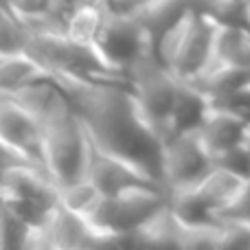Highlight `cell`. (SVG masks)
<instances>
[{
  "instance_id": "obj_30",
  "label": "cell",
  "mask_w": 250,
  "mask_h": 250,
  "mask_svg": "<svg viewBox=\"0 0 250 250\" xmlns=\"http://www.w3.org/2000/svg\"><path fill=\"white\" fill-rule=\"evenodd\" d=\"M0 202H2V195H0Z\"/></svg>"
},
{
  "instance_id": "obj_8",
  "label": "cell",
  "mask_w": 250,
  "mask_h": 250,
  "mask_svg": "<svg viewBox=\"0 0 250 250\" xmlns=\"http://www.w3.org/2000/svg\"><path fill=\"white\" fill-rule=\"evenodd\" d=\"M0 143L24 163L44 169V125L9 95H0Z\"/></svg>"
},
{
  "instance_id": "obj_24",
  "label": "cell",
  "mask_w": 250,
  "mask_h": 250,
  "mask_svg": "<svg viewBox=\"0 0 250 250\" xmlns=\"http://www.w3.org/2000/svg\"><path fill=\"white\" fill-rule=\"evenodd\" d=\"M165 0H112L108 4L110 11L114 13H125V16H136L143 18L145 13H149L151 9H156Z\"/></svg>"
},
{
  "instance_id": "obj_16",
  "label": "cell",
  "mask_w": 250,
  "mask_h": 250,
  "mask_svg": "<svg viewBox=\"0 0 250 250\" xmlns=\"http://www.w3.org/2000/svg\"><path fill=\"white\" fill-rule=\"evenodd\" d=\"M2 2L33 31L62 29L64 16L70 9L68 0H2Z\"/></svg>"
},
{
  "instance_id": "obj_3",
  "label": "cell",
  "mask_w": 250,
  "mask_h": 250,
  "mask_svg": "<svg viewBox=\"0 0 250 250\" xmlns=\"http://www.w3.org/2000/svg\"><path fill=\"white\" fill-rule=\"evenodd\" d=\"M44 125V169L57 182V187H66L88 178L95 154L90 129L83 121L77 105L60 110Z\"/></svg>"
},
{
  "instance_id": "obj_13",
  "label": "cell",
  "mask_w": 250,
  "mask_h": 250,
  "mask_svg": "<svg viewBox=\"0 0 250 250\" xmlns=\"http://www.w3.org/2000/svg\"><path fill=\"white\" fill-rule=\"evenodd\" d=\"M108 13H110L108 4H99V2L70 4V9L64 16V22H62V31L73 42L88 48H95L97 40H99L101 31H104L105 20H108Z\"/></svg>"
},
{
  "instance_id": "obj_7",
  "label": "cell",
  "mask_w": 250,
  "mask_h": 250,
  "mask_svg": "<svg viewBox=\"0 0 250 250\" xmlns=\"http://www.w3.org/2000/svg\"><path fill=\"white\" fill-rule=\"evenodd\" d=\"M213 165V154L207 149L198 132L173 134L163 141V180L169 193L195 187L211 171Z\"/></svg>"
},
{
  "instance_id": "obj_9",
  "label": "cell",
  "mask_w": 250,
  "mask_h": 250,
  "mask_svg": "<svg viewBox=\"0 0 250 250\" xmlns=\"http://www.w3.org/2000/svg\"><path fill=\"white\" fill-rule=\"evenodd\" d=\"M88 178L99 187V191L104 195L121 193V191L129 189V187H138V185H158L147 173H143L138 167H134L132 163H127L121 156H114L105 149H99L97 145H95V154H92Z\"/></svg>"
},
{
  "instance_id": "obj_22",
  "label": "cell",
  "mask_w": 250,
  "mask_h": 250,
  "mask_svg": "<svg viewBox=\"0 0 250 250\" xmlns=\"http://www.w3.org/2000/svg\"><path fill=\"white\" fill-rule=\"evenodd\" d=\"M215 165L250 180V158H248V151H246V147H244V143L237 147H230V149L222 151L220 156H215Z\"/></svg>"
},
{
  "instance_id": "obj_17",
  "label": "cell",
  "mask_w": 250,
  "mask_h": 250,
  "mask_svg": "<svg viewBox=\"0 0 250 250\" xmlns=\"http://www.w3.org/2000/svg\"><path fill=\"white\" fill-rule=\"evenodd\" d=\"M200 88L208 95V99H220L230 92H237L250 86V68L242 64H213L202 77L198 79Z\"/></svg>"
},
{
  "instance_id": "obj_27",
  "label": "cell",
  "mask_w": 250,
  "mask_h": 250,
  "mask_svg": "<svg viewBox=\"0 0 250 250\" xmlns=\"http://www.w3.org/2000/svg\"><path fill=\"white\" fill-rule=\"evenodd\" d=\"M70 4H86V2H99V4H110L112 0H68Z\"/></svg>"
},
{
  "instance_id": "obj_29",
  "label": "cell",
  "mask_w": 250,
  "mask_h": 250,
  "mask_svg": "<svg viewBox=\"0 0 250 250\" xmlns=\"http://www.w3.org/2000/svg\"><path fill=\"white\" fill-rule=\"evenodd\" d=\"M244 2H246V4H248V7H250V0H244Z\"/></svg>"
},
{
  "instance_id": "obj_6",
  "label": "cell",
  "mask_w": 250,
  "mask_h": 250,
  "mask_svg": "<svg viewBox=\"0 0 250 250\" xmlns=\"http://www.w3.org/2000/svg\"><path fill=\"white\" fill-rule=\"evenodd\" d=\"M180 79L151 53L129 73V90L145 121L165 138Z\"/></svg>"
},
{
  "instance_id": "obj_18",
  "label": "cell",
  "mask_w": 250,
  "mask_h": 250,
  "mask_svg": "<svg viewBox=\"0 0 250 250\" xmlns=\"http://www.w3.org/2000/svg\"><path fill=\"white\" fill-rule=\"evenodd\" d=\"M33 29L0 0V57L29 53Z\"/></svg>"
},
{
  "instance_id": "obj_11",
  "label": "cell",
  "mask_w": 250,
  "mask_h": 250,
  "mask_svg": "<svg viewBox=\"0 0 250 250\" xmlns=\"http://www.w3.org/2000/svg\"><path fill=\"white\" fill-rule=\"evenodd\" d=\"M248 125L250 123L244 119L211 105L207 119L198 129V136L202 138V143L207 145V149L211 151L213 160H215V156H220L222 151L242 145L244 138H246Z\"/></svg>"
},
{
  "instance_id": "obj_14",
  "label": "cell",
  "mask_w": 250,
  "mask_h": 250,
  "mask_svg": "<svg viewBox=\"0 0 250 250\" xmlns=\"http://www.w3.org/2000/svg\"><path fill=\"white\" fill-rule=\"evenodd\" d=\"M169 208L185 229H204L222 222V215L207 202L198 187L176 189L169 193Z\"/></svg>"
},
{
  "instance_id": "obj_25",
  "label": "cell",
  "mask_w": 250,
  "mask_h": 250,
  "mask_svg": "<svg viewBox=\"0 0 250 250\" xmlns=\"http://www.w3.org/2000/svg\"><path fill=\"white\" fill-rule=\"evenodd\" d=\"M222 217H242V220L250 222V180L246 182V187H244V191L239 193V198L235 200V204Z\"/></svg>"
},
{
  "instance_id": "obj_20",
  "label": "cell",
  "mask_w": 250,
  "mask_h": 250,
  "mask_svg": "<svg viewBox=\"0 0 250 250\" xmlns=\"http://www.w3.org/2000/svg\"><path fill=\"white\" fill-rule=\"evenodd\" d=\"M38 230L11 207L0 202V248H31Z\"/></svg>"
},
{
  "instance_id": "obj_15",
  "label": "cell",
  "mask_w": 250,
  "mask_h": 250,
  "mask_svg": "<svg viewBox=\"0 0 250 250\" xmlns=\"http://www.w3.org/2000/svg\"><path fill=\"white\" fill-rule=\"evenodd\" d=\"M246 182H248L246 178L213 165V169L195 187H198V191L207 198V202L211 204L220 215H224L235 204V200L239 198V193L244 191Z\"/></svg>"
},
{
  "instance_id": "obj_21",
  "label": "cell",
  "mask_w": 250,
  "mask_h": 250,
  "mask_svg": "<svg viewBox=\"0 0 250 250\" xmlns=\"http://www.w3.org/2000/svg\"><path fill=\"white\" fill-rule=\"evenodd\" d=\"M217 248H250V222L242 217H222Z\"/></svg>"
},
{
  "instance_id": "obj_26",
  "label": "cell",
  "mask_w": 250,
  "mask_h": 250,
  "mask_svg": "<svg viewBox=\"0 0 250 250\" xmlns=\"http://www.w3.org/2000/svg\"><path fill=\"white\" fill-rule=\"evenodd\" d=\"M20 163H24V160L18 158V156L13 154L9 147H4L2 143H0V176H2V173L7 171L9 167H13V165H20Z\"/></svg>"
},
{
  "instance_id": "obj_12",
  "label": "cell",
  "mask_w": 250,
  "mask_h": 250,
  "mask_svg": "<svg viewBox=\"0 0 250 250\" xmlns=\"http://www.w3.org/2000/svg\"><path fill=\"white\" fill-rule=\"evenodd\" d=\"M57 79L40 60H35L31 53L22 55L0 57V95H18L24 88L33 86L38 82Z\"/></svg>"
},
{
  "instance_id": "obj_10",
  "label": "cell",
  "mask_w": 250,
  "mask_h": 250,
  "mask_svg": "<svg viewBox=\"0 0 250 250\" xmlns=\"http://www.w3.org/2000/svg\"><path fill=\"white\" fill-rule=\"evenodd\" d=\"M208 110H211V99H208L207 92L193 82H180L178 95H176V104H173L171 117H169V123H167V132H165V138L173 136V134L198 132L200 125H202L204 119H207Z\"/></svg>"
},
{
  "instance_id": "obj_5",
  "label": "cell",
  "mask_w": 250,
  "mask_h": 250,
  "mask_svg": "<svg viewBox=\"0 0 250 250\" xmlns=\"http://www.w3.org/2000/svg\"><path fill=\"white\" fill-rule=\"evenodd\" d=\"M95 51L110 70L129 79V73L154 53V46L149 29L141 18L110 11Z\"/></svg>"
},
{
  "instance_id": "obj_19",
  "label": "cell",
  "mask_w": 250,
  "mask_h": 250,
  "mask_svg": "<svg viewBox=\"0 0 250 250\" xmlns=\"http://www.w3.org/2000/svg\"><path fill=\"white\" fill-rule=\"evenodd\" d=\"M101 200H104V193L90 178H82L77 182L60 187V207L83 217V220L99 207Z\"/></svg>"
},
{
  "instance_id": "obj_2",
  "label": "cell",
  "mask_w": 250,
  "mask_h": 250,
  "mask_svg": "<svg viewBox=\"0 0 250 250\" xmlns=\"http://www.w3.org/2000/svg\"><path fill=\"white\" fill-rule=\"evenodd\" d=\"M167 207L169 189L163 185H138L104 195L86 222L104 239V246H132L134 235Z\"/></svg>"
},
{
  "instance_id": "obj_23",
  "label": "cell",
  "mask_w": 250,
  "mask_h": 250,
  "mask_svg": "<svg viewBox=\"0 0 250 250\" xmlns=\"http://www.w3.org/2000/svg\"><path fill=\"white\" fill-rule=\"evenodd\" d=\"M211 105L213 108L226 110V112L235 114V117L250 123V86L242 88V90H237V92H230V95H226V97H220V99H213Z\"/></svg>"
},
{
  "instance_id": "obj_4",
  "label": "cell",
  "mask_w": 250,
  "mask_h": 250,
  "mask_svg": "<svg viewBox=\"0 0 250 250\" xmlns=\"http://www.w3.org/2000/svg\"><path fill=\"white\" fill-rule=\"evenodd\" d=\"M0 195L35 230H44L60 208V187L44 169L29 163L9 167L0 176Z\"/></svg>"
},
{
  "instance_id": "obj_28",
  "label": "cell",
  "mask_w": 250,
  "mask_h": 250,
  "mask_svg": "<svg viewBox=\"0 0 250 250\" xmlns=\"http://www.w3.org/2000/svg\"><path fill=\"white\" fill-rule=\"evenodd\" d=\"M244 147L248 151V158H250V125H248V132H246V138H244Z\"/></svg>"
},
{
  "instance_id": "obj_1",
  "label": "cell",
  "mask_w": 250,
  "mask_h": 250,
  "mask_svg": "<svg viewBox=\"0 0 250 250\" xmlns=\"http://www.w3.org/2000/svg\"><path fill=\"white\" fill-rule=\"evenodd\" d=\"M217 26L213 16L191 7L154 40V55L180 82H198L215 62Z\"/></svg>"
}]
</instances>
